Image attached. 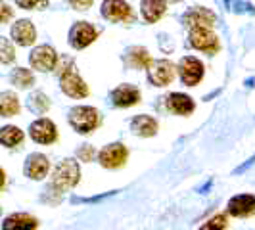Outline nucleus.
<instances>
[{"label": "nucleus", "mask_w": 255, "mask_h": 230, "mask_svg": "<svg viewBox=\"0 0 255 230\" xmlns=\"http://www.w3.org/2000/svg\"><path fill=\"white\" fill-rule=\"evenodd\" d=\"M23 140V130L13 125H8V127L0 128V144L6 146V148H13L17 144H21Z\"/></svg>", "instance_id": "obj_22"}, {"label": "nucleus", "mask_w": 255, "mask_h": 230, "mask_svg": "<svg viewBox=\"0 0 255 230\" xmlns=\"http://www.w3.org/2000/svg\"><path fill=\"white\" fill-rule=\"evenodd\" d=\"M15 4L19 8L33 10V8H38V6H46V0H15Z\"/></svg>", "instance_id": "obj_29"}, {"label": "nucleus", "mask_w": 255, "mask_h": 230, "mask_svg": "<svg viewBox=\"0 0 255 230\" xmlns=\"http://www.w3.org/2000/svg\"><path fill=\"white\" fill-rule=\"evenodd\" d=\"M60 83H62V90H64L67 96H71V98H85V96H89V87H87V83L77 75L73 67L62 73Z\"/></svg>", "instance_id": "obj_10"}, {"label": "nucleus", "mask_w": 255, "mask_h": 230, "mask_svg": "<svg viewBox=\"0 0 255 230\" xmlns=\"http://www.w3.org/2000/svg\"><path fill=\"white\" fill-rule=\"evenodd\" d=\"M75 10H89L94 0H67Z\"/></svg>", "instance_id": "obj_31"}, {"label": "nucleus", "mask_w": 255, "mask_h": 230, "mask_svg": "<svg viewBox=\"0 0 255 230\" xmlns=\"http://www.w3.org/2000/svg\"><path fill=\"white\" fill-rule=\"evenodd\" d=\"M12 38L17 44H21V46L33 44L35 38H37L35 25H33L29 19H19V21H15L12 27Z\"/></svg>", "instance_id": "obj_16"}, {"label": "nucleus", "mask_w": 255, "mask_h": 230, "mask_svg": "<svg viewBox=\"0 0 255 230\" xmlns=\"http://www.w3.org/2000/svg\"><path fill=\"white\" fill-rule=\"evenodd\" d=\"M179 75L184 85L194 87L204 77V64L198 58H194V56H186V58H182V62L179 64Z\"/></svg>", "instance_id": "obj_6"}, {"label": "nucleus", "mask_w": 255, "mask_h": 230, "mask_svg": "<svg viewBox=\"0 0 255 230\" xmlns=\"http://www.w3.org/2000/svg\"><path fill=\"white\" fill-rule=\"evenodd\" d=\"M229 215L232 217H250L255 213V196L252 194H240V196H234L229 202L227 207Z\"/></svg>", "instance_id": "obj_13"}, {"label": "nucleus", "mask_w": 255, "mask_h": 230, "mask_svg": "<svg viewBox=\"0 0 255 230\" xmlns=\"http://www.w3.org/2000/svg\"><path fill=\"white\" fill-rule=\"evenodd\" d=\"M77 155H79L83 161H92V157H94V148L89 146V144H87V146H81Z\"/></svg>", "instance_id": "obj_30"}, {"label": "nucleus", "mask_w": 255, "mask_h": 230, "mask_svg": "<svg viewBox=\"0 0 255 230\" xmlns=\"http://www.w3.org/2000/svg\"><path fill=\"white\" fill-rule=\"evenodd\" d=\"M128 157V150L121 144V142H114V144H108L106 148L100 150L98 153V159H100V165L106 169H117V167H123Z\"/></svg>", "instance_id": "obj_4"}, {"label": "nucleus", "mask_w": 255, "mask_h": 230, "mask_svg": "<svg viewBox=\"0 0 255 230\" xmlns=\"http://www.w3.org/2000/svg\"><path fill=\"white\" fill-rule=\"evenodd\" d=\"M37 227L38 221L27 213H13L2 223V230H35Z\"/></svg>", "instance_id": "obj_17"}, {"label": "nucleus", "mask_w": 255, "mask_h": 230, "mask_svg": "<svg viewBox=\"0 0 255 230\" xmlns=\"http://www.w3.org/2000/svg\"><path fill=\"white\" fill-rule=\"evenodd\" d=\"M4 182H6V175H4V171L0 169V188L4 186Z\"/></svg>", "instance_id": "obj_32"}, {"label": "nucleus", "mask_w": 255, "mask_h": 230, "mask_svg": "<svg viewBox=\"0 0 255 230\" xmlns=\"http://www.w3.org/2000/svg\"><path fill=\"white\" fill-rule=\"evenodd\" d=\"M182 23L184 27H188L190 31L196 29H209L215 25V13L209 12L207 8H190L188 12L182 15Z\"/></svg>", "instance_id": "obj_5"}, {"label": "nucleus", "mask_w": 255, "mask_h": 230, "mask_svg": "<svg viewBox=\"0 0 255 230\" xmlns=\"http://www.w3.org/2000/svg\"><path fill=\"white\" fill-rule=\"evenodd\" d=\"M102 13H104V17H106L108 21H112V23H117V21L132 23V21H134L132 8L128 6L125 0H104Z\"/></svg>", "instance_id": "obj_3"}, {"label": "nucleus", "mask_w": 255, "mask_h": 230, "mask_svg": "<svg viewBox=\"0 0 255 230\" xmlns=\"http://www.w3.org/2000/svg\"><path fill=\"white\" fill-rule=\"evenodd\" d=\"M13 15V10L4 2V0H0V23H8L10 19H12Z\"/></svg>", "instance_id": "obj_28"}, {"label": "nucleus", "mask_w": 255, "mask_h": 230, "mask_svg": "<svg viewBox=\"0 0 255 230\" xmlns=\"http://www.w3.org/2000/svg\"><path fill=\"white\" fill-rule=\"evenodd\" d=\"M148 77H150L152 85H155V87H167L175 77V64L169 62V60H157L150 67Z\"/></svg>", "instance_id": "obj_11"}, {"label": "nucleus", "mask_w": 255, "mask_h": 230, "mask_svg": "<svg viewBox=\"0 0 255 230\" xmlns=\"http://www.w3.org/2000/svg\"><path fill=\"white\" fill-rule=\"evenodd\" d=\"M190 44L196 50H204L207 54H215L219 50V38L209 29H196L190 31Z\"/></svg>", "instance_id": "obj_12"}, {"label": "nucleus", "mask_w": 255, "mask_h": 230, "mask_svg": "<svg viewBox=\"0 0 255 230\" xmlns=\"http://www.w3.org/2000/svg\"><path fill=\"white\" fill-rule=\"evenodd\" d=\"M19 112V100L13 92H2L0 94V115L2 117H13Z\"/></svg>", "instance_id": "obj_23"}, {"label": "nucleus", "mask_w": 255, "mask_h": 230, "mask_svg": "<svg viewBox=\"0 0 255 230\" xmlns=\"http://www.w3.org/2000/svg\"><path fill=\"white\" fill-rule=\"evenodd\" d=\"M142 17L148 21V23H155L157 19H161V15L167 10V2L165 0H142L140 4Z\"/></svg>", "instance_id": "obj_19"}, {"label": "nucleus", "mask_w": 255, "mask_h": 230, "mask_svg": "<svg viewBox=\"0 0 255 230\" xmlns=\"http://www.w3.org/2000/svg\"><path fill=\"white\" fill-rule=\"evenodd\" d=\"M15 60V48L8 38L0 37V62L2 64H10Z\"/></svg>", "instance_id": "obj_26"}, {"label": "nucleus", "mask_w": 255, "mask_h": 230, "mask_svg": "<svg viewBox=\"0 0 255 230\" xmlns=\"http://www.w3.org/2000/svg\"><path fill=\"white\" fill-rule=\"evenodd\" d=\"M0 215H2V209H0Z\"/></svg>", "instance_id": "obj_33"}, {"label": "nucleus", "mask_w": 255, "mask_h": 230, "mask_svg": "<svg viewBox=\"0 0 255 230\" xmlns=\"http://www.w3.org/2000/svg\"><path fill=\"white\" fill-rule=\"evenodd\" d=\"M10 79H12V83L17 87V89H29V87L35 83L33 73H31L29 69H25V67H17V69H13Z\"/></svg>", "instance_id": "obj_24"}, {"label": "nucleus", "mask_w": 255, "mask_h": 230, "mask_svg": "<svg viewBox=\"0 0 255 230\" xmlns=\"http://www.w3.org/2000/svg\"><path fill=\"white\" fill-rule=\"evenodd\" d=\"M29 134L31 138L38 144H52V142L58 140V128L52 123L50 119L42 117V119H37L35 123H31L29 127Z\"/></svg>", "instance_id": "obj_9"}, {"label": "nucleus", "mask_w": 255, "mask_h": 230, "mask_svg": "<svg viewBox=\"0 0 255 230\" xmlns=\"http://www.w3.org/2000/svg\"><path fill=\"white\" fill-rule=\"evenodd\" d=\"M69 125L75 128L77 132L87 134L92 132L94 128L100 125V114L96 108L90 106H77L69 112Z\"/></svg>", "instance_id": "obj_2"}, {"label": "nucleus", "mask_w": 255, "mask_h": 230, "mask_svg": "<svg viewBox=\"0 0 255 230\" xmlns=\"http://www.w3.org/2000/svg\"><path fill=\"white\" fill-rule=\"evenodd\" d=\"M130 128L134 134L138 136H153L157 132V121L150 117V115H136L132 121H130Z\"/></svg>", "instance_id": "obj_20"}, {"label": "nucleus", "mask_w": 255, "mask_h": 230, "mask_svg": "<svg viewBox=\"0 0 255 230\" xmlns=\"http://www.w3.org/2000/svg\"><path fill=\"white\" fill-rule=\"evenodd\" d=\"M127 64L130 67H136V69H144L152 64V58H150V52L142 46H134L127 52Z\"/></svg>", "instance_id": "obj_21"}, {"label": "nucleus", "mask_w": 255, "mask_h": 230, "mask_svg": "<svg viewBox=\"0 0 255 230\" xmlns=\"http://www.w3.org/2000/svg\"><path fill=\"white\" fill-rule=\"evenodd\" d=\"M227 225H229V219H227V215L221 213V215H215L213 219H209L205 225H202L200 230H225Z\"/></svg>", "instance_id": "obj_27"}, {"label": "nucleus", "mask_w": 255, "mask_h": 230, "mask_svg": "<svg viewBox=\"0 0 255 230\" xmlns=\"http://www.w3.org/2000/svg\"><path fill=\"white\" fill-rule=\"evenodd\" d=\"M29 108L35 112V114H44L48 108H50V100L46 98V94L42 92H33L29 96Z\"/></svg>", "instance_id": "obj_25"}, {"label": "nucleus", "mask_w": 255, "mask_h": 230, "mask_svg": "<svg viewBox=\"0 0 255 230\" xmlns=\"http://www.w3.org/2000/svg\"><path fill=\"white\" fill-rule=\"evenodd\" d=\"M50 169L48 157L42 153H31L25 161V175L33 180H42Z\"/></svg>", "instance_id": "obj_15"}, {"label": "nucleus", "mask_w": 255, "mask_h": 230, "mask_svg": "<svg viewBox=\"0 0 255 230\" xmlns=\"http://www.w3.org/2000/svg\"><path fill=\"white\" fill-rule=\"evenodd\" d=\"M140 102V90L132 85H121L112 92V104L117 108H128Z\"/></svg>", "instance_id": "obj_14"}, {"label": "nucleus", "mask_w": 255, "mask_h": 230, "mask_svg": "<svg viewBox=\"0 0 255 230\" xmlns=\"http://www.w3.org/2000/svg\"><path fill=\"white\" fill-rule=\"evenodd\" d=\"M167 110L177 115H188L194 112V100L186 94L173 92L167 96Z\"/></svg>", "instance_id": "obj_18"}, {"label": "nucleus", "mask_w": 255, "mask_h": 230, "mask_svg": "<svg viewBox=\"0 0 255 230\" xmlns=\"http://www.w3.org/2000/svg\"><path fill=\"white\" fill-rule=\"evenodd\" d=\"M96 37H98V31L94 27L87 21H79L69 31V44L77 50H81V48L89 46L90 42H94Z\"/></svg>", "instance_id": "obj_8"}, {"label": "nucleus", "mask_w": 255, "mask_h": 230, "mask_svg": "<svg viewBox=\"0 0 255 230\" xmlns=\"http://www.w3.org/2000/svg\"><path fill=\"white\" fill-rule=\"evenodd\" d=\"M29 62H31V67L37 71H52L58 64V54L52 46L44 44V46H38L31 52Z\"/></svg>", "instance_id": "obj_7"}, {"label": "nucleus", "mask_w": 255, "mask_h": 230, "mask_svg": "<svg viewBox=\"0 0 255 230\" xmlns=\"http://www.w3.org/2000/svg\"><path fill=\"white\" fill-rule=\"evenodd\" d=\"M79 177H81V171H79L77 161H73V159H64L60 165L54 169L48 190H54V194L56 192L58 194H65L67 190H71L73 186H77Z\"/></svg>", "instance_id": "obj_1"}]
</instances>
